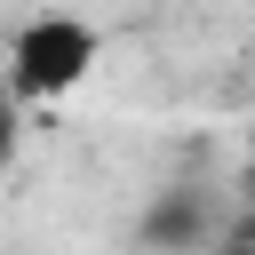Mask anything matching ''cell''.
Returning a JSON list of instances; mask_svg holds the SVG:
<instances>
[{
    "mask_svg": "<svg viewBox=\"0 0 255 255\" xmlns=\"http://www.w3.org/2000/svg\"><path fill=\"white\" fill-rule=\"evenodd\" d=\"M8 151H16V88L0 96V159H8Z\"/></svg>",
    "mask_w": 255,
    "mask_h": 255,
    "instance_id": "obj_2",
    "label": "cell"
},
{
    "mask_svg": "<svg viewBox=\"0 0 255 255\" xmlns=\"http://www.w3.org/2000/svg\"><path fill=\"white\" fill-rule=\"evenodd\" d=\"M96 56H104V40H96V24L88 16H32L16 40H8V88L24 96V104H56L64 88H80L88 72H96Z\"/></svg>",
    "mask_w": 255,
    "mask_h": 255,
    "instance_id": "obj_1",
    "label": "cell"
}]
</instances>
